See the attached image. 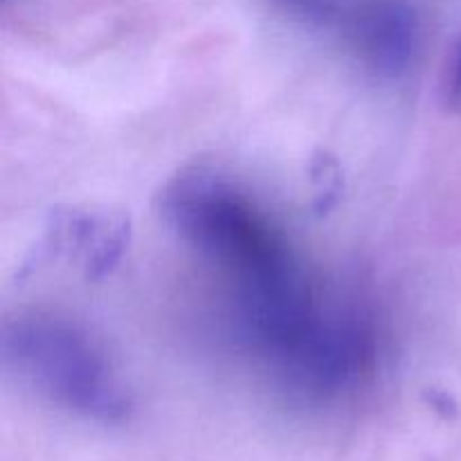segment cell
I'll return each instance as SVG.
<instances>
[{
    "mask_svg": "<svg viewBox=\"0 0 461 461\" xmlns=\"http://www.w3.org/2000/svg\"><path fill=\"white\" fill-rule=\"evenodd\" d=\"M162 219L232 288V313L286 304L313 291L286 234L239 185L185 171L160 196Z\"/></svg>",
    "mask_w": 461,
    "mask_h": 461,
    "instance_id": "obj_1",
    "label": "cell"
},
{
    "mask_svg": "<svg viewBox=\"0 0 461 461\" xmlns=\"http://www.w3.org/2000/svg\"><path fill=\"white\" fill-rule=\"evenodd\" d=\"M5 365L36 394L99 423L129 417L131 394L97 340L52 313H27L5 324Z\"/></svg>",
    "mask_w": 461,
    "mask_h": 461,
    "instance_id": "obj_2",
    "label": "cell"
},
{
    "mask_svg": "<svg viewBox=\"0 0 461 461\" xmlns=\"http://www.w3.org/2000/svg\"><path fill=\"white\" fill-rule=\"evenodd\" d=\"M376 354L372 318L351 302L324 297L257 363L288 399L327 405L356 394L372 378Z\"/></svg>",
    "mask_w": 461,
    "mask_h": 461,
    "instance_id": "obj_3",
    "label": "cell"
},
{
    "mask_svg": "<svg viewBox=\"0 0 461 461\" xmlns=\"http://www.w3.org/2000/svg\"><path fill=\"white\" fill-rule=\"evenodd\" d=\"M340 30L358 61L381 79H401L412 66L419 18L410 0H356Z\"/></svg>",
    "mask_w": 461,
    "mask_h": 461,
    "instance_id": "obj_4",
    "label": "cell"
},
{
    "mask_svg": "<svg viewBox=\"0 0 461 461\" xmlns=\"http://www.w3.org/2000/svg\"><path fill=\"white\" fill-rule=\"evenodd\" d=\"M131 223L122 212L108 207H63L50 219L45 248L63 257L97 282L111 275L129 248Z\"/></svg>",
    "mask_w": 461,
    "mask_h": 461,
    "instance_id": "obj_5",
    "label": "cell"
},
{
    "mask_svg": "<svg viewBox=\"0 0 461 461\" xmlns=\"http://www.w3.org/2000/svg\"><path fill=\"white\" fill-rule=\"evenodd\" d=\"M282 12L295 18L302 25L315 27V30H340L345 18V0H273Z\"/></svg>",
    "mask_w": 461,
    "mask_h": 461,
    "instance_id": "obj_6",
    "label": "cell"
},
{
    "mask_svg": "<svg viewBox=\"0 0 461 461\" xmlns=\"http://www.w3.org/2000/svg\"><path fill=\"white\" fill-rule=\"evenodd\" d=\"M448 99H450V104H453L455 111L461 113V43L457 50V57H455V61H453V68H450Z\"/></svg>",
    "mask_w": 461,
    "mask_h": 461,
    "instance_id": "obj_7",
    "label": "cell"
}]
</instances>
